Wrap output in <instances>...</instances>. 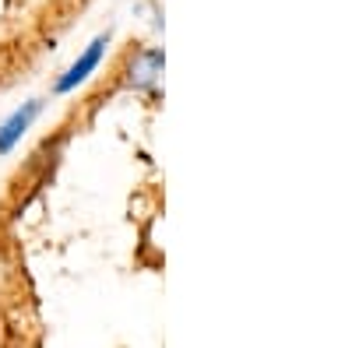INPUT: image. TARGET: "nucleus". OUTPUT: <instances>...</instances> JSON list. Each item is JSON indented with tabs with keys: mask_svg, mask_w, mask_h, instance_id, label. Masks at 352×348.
<instances>
[{
	"mask_svg": "<svg viewBox=\"0 0 352 348\" xmlns=\"http://www.w3.org/2000/svg\"><path fill=\"white\" fill-rule=\"evenodd\" d=\"M159 71H162V49H144V53H138L134 56V78H131V84L134 89H148V84L159 78Z\"/></svg>",
	"mask_w": 352,
	"mask_h": 348,
	"instance_id": "3",
	"label": "nucleus"
},
{
	"mask_svg": "<svg viewBox=\"0 0 352 348\" xmlns=\"http://www.w3.org/2000/svg\"><path fill=\"white\" fill-rule=\"evenodd\" d=\"M39 109H43V102L32 99V102H25L18 113H11V120H4V127H0V155H8L14 144L21 141V134L32 127V120L39 116Z\"/></svg>",
	"mask_w": 352,
	"mask_h": 348,
	"instance_id": "2",
	"label": "nucleus"
},
{
	"mask_svg": "<svg viewBox=\"0 0 352 348\" xmlns=\"http://www.w3.org/2000/svg\"><path fill=\"white\" fill-rule=\"evenodd\" d=\"M106 46H109V32L106 36H96L92 43H88V49L78 56V60L53 81V92L56 95H67V92H74L78 84H85L88 78H92V71L102 64V53H106Z\"/></svg>",
	"mask_w": 352,
	"mask_h": 348,
	"instance_id": "1",
	"label": "nucleus"
}]
</instances>
